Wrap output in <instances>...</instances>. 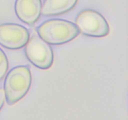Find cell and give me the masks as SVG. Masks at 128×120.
Returning a JSON list of instances; mask_svg holds the SVG:
<instances>
[{"label": "cell", "instance_id": "cell-1", "mask_svg": "<svg viewBox=\"0 0 128 120\" xmlns=\"http://www.w3.org/2000/svg\"><path fill=\"white\" fill-rule=\"evenodd\" d=\"M37 31L41 39L52 45L67 43L80 34L76 24L61 19H52L45 21L38 28Z\"/></svg>", "mask_w": 128, "mask_h": 120}, {"label": "cell", "instance_id": "cell-2", "mask_svg": "<svg viewBox=\"0 0 128 120\" xmlns=\"http://www.w3.org/2000/svg\"><path fill=\"white\" fill-rule=\"evenodd\" d=\"M32 82L30 69L27 66L12 68L7 74L4 84L5 100L13 105L23 98L30 90Z\"/></svg>", "mask_w": 128, "mask_h": 120}, {"label": "cell", "instance_id": "cell-3", "mask_svg": "<svg viewBox=\"0 0 128 120\" xmlns=\"http://www.w3.org/2000/svg\"><path fill=\"white\" fill-rule=\"evenodd\" d=\"M76 26L85 36L94 38L106 36L110 32L108 22L102 14L92 10H86L78 14Z\"/></svg>", "mask_w": 128, "mask_h": 120}, {"label": "cell", "instance_id": "cell-4", "mask_svg": "<svg viewBox=\"0 0 128 120\" xmlns=\"http://www.w3.org/2000/svg\"><path fill=\"white\" fill-rule=\"evenodd\" d=\"M25 54L36 67L48 70L52 65L54 53L52 48L37 34H32L25 46Z\"/></svg>", "mask_w": 128, "mask_h": 120}, {"label": "cell", "instance_id": "cell-5", "mask_svg": "<svg viewBox=\"0 0 128 120\" xmlns=\"http://www.w3.org/2000/svg\"><path fill=\"white\" fill-rule=\"evenodd\" d=\"M28 30L18 24H0V44L10 50H19L26 46L30 40Z\"/></svg>", "mask_w": 128, "mask_h": 120}, {"label": "cell", "instance_id": "cell-6", "mask_svg": "<svg viewBox=\"0 0 128 120\" xmlns=\"http://www.w3.org/2000/svg\"><path fill=\"white\" fill-rule=\"evenodd\" d=\"M15 12L24 23L32 25L40 19L41 14V0H16Z\"/></svg>", "mask_w": 128, "mask_h": 120}, {"label": "cell", "instance_id": "cell-7", "mask_svg": "<svg viewBox=\"0 0 128 120\" xmlns=\"http://www.w3.org/2000/svg\"><path fill=\"white\" fill-rule=\"evenodd\" d=\"M78 0H44L41 14L45 16L63 14L74 8Z\"/></svg>", "mask_w": 128, "mask_h": 120}, {"label": "cell", "instance_id": "cell-8", "mask_svg": "<svg viewBox=\"0 0 128 120\" xmlns=\"http://www.w3.org/2000/svg\"><path fill=\"white\" fill-rule=\"evenodd\" d=\"M8 60L4 51L0 48V81L4 78L8 70Z\"/></svg>", "mask_w": 128, "mask_h": 120}, {"label": "cell", "instance_id": "cell-9", "mask_svg": "<svg viewBox=\"0 0 128 120\" xmlns=\"http://www.w3.org/2000/svg\"><path fill=\"white\" fill-rule=\"evenodd\" d=\"M5 101V95L4 90L0 88V111L2 109Z\"/></svg>", "mask_w": 128, "mask_h": 120}]
</instances>
